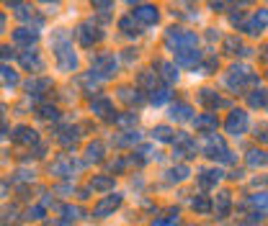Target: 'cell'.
<instances>
[{"label": "cell", "instance_id": "cell-6", "mask_svg": "<svg viewBox=\"0 0 268 226\" xmlns=\"http://www.w3.org/2000/svg\"><path fill=\"white\" fill-rule=\"evenodd\" d=\"M119 206H122V196H108V198H103V201L93 208V216H96V218H106L108 213H113Z\"/></svg>", "mask_w": 268, "mask_h": 226}, {"label": "cell", "instance_id": "cell-31", "mask_svg": "<svg viewBox=\"0 0 268 226\" xmlns=\"http://www.w3.org/2000/svg\"><path fill=\"white\" fill-rule=\"evenodd\" d=\"M119 93H122L119 98H122V100H127V103H139V100H142V95H139L137 90H129V88H122Z\"/></svg>", "mask_w": 268, "mask_h": 226}, {"label": "cell", "instance_id": "cell-11", "mask_svg": "<svg viewBox=\"0 0 268 226\" xmlns=\"http://www.w3.org/2000/svg\"><path fill=\"white\" fill-rule=\"evenodd\" d=\"M132 18H137L142 23H155L158 21V8H152V6H137L132 11Z\"/></svg>", "mask_w": 268, "mask_h": 226}, {"label": "cell", "instance_id": "cell-22", "mask_svg": "<svg viewBox=\"0 0 268 226\" xmlns=\"http://www.w3.org/2000/svg\"><path fill=\"white\" fill-rule=\"evenodd\" d=\"M0 83H3V85H16L18 83V74L11 69V67H3V64H0Z\"/></svg>", "mask_w": 268, "mask_h": 226}, {"label": "cell", "instance_id": "cell-9", "mask_svg": "<svg viewBox=\"0 0 268 226\" xmlns=\"http://www.w3.org/2000/svg\"><path fill=\"white\" fill-rule=\"evenodd\" d=\"M265 26H268V8H260V11L245 23V31H248V33H260Z\"/></svg>", "mask_w": 268, "mask_h": 226}, {"label": "cell", "instance_id": "cell-23", "mask_svg": "<svg viewBox=\"0 0 268 226\" xmlns=\"http://www.w3.org/2000/svg\"><path fill=\"white\" fill-rule=\"evenodd\" d=\"M152 139H158V141H173V129L170 126H155L152 129Z\"/></svg>", "mask_w": 268, "mask_h": 226}, {"label": "cell", "instance_id": "cell-2", "mask_svg": "<svg viewBox=\"0 0 268 226\" xmlns=\"http://www.w3.org/2000/svg\"><path fill=\"white\" fill-rule=\"evenodd\" d=\"M204 155L206 157H219L222 162H232L235 157H232V152L224 146V139L222 136H217V134H209L206 139H204Z\"/></svg>", "mask_w": 268, "mask_h": 226}, {"label": "cell", "instance_id": "cell-13", "mask_svg": "<svg viewBox=\"0 0 268 226\" xmlns=\"http://www.w3.org/2000/svg\"><path fill=\"white\" fill-rule=\"evenodd\" d=\"M196 180H199V185L204 187V191H209V187H214V185L222 180V172H219V170H201Z\"/></svg>", "mask_w": 268, "mask_h": 226}, {"label": "cell", "instance_id": "cell-33", "mask_svg": "<svg viewBox=\"0 0 268 226\" xmlns=\"http://www.w3.org/2000/svg\"><path fill=\"white\" fill-rule=\"evenodd\" d=\"M201 103H206L209 108H217V105H222V100H219V98H217L212 90H204V93H201Z\"/></svg>", "mask_w": 268, "mask_h": 226}, {"label": "cell", "instance_id": "cell-4", "mask_svg": "<svg viewBox=\"0 0 268 226\" xmlns=\"http://www.w3.org/2000/svg\"><path fill=\"white\" fill-rule=\"evenodd\" d=\"M224 129H227V134H232V136H243L248 131V113L245 110H232L227 116Z\"/></svg>", "mask_w": 268, "mask_h": 226}, {"label": "cell", "instance_id": "cell-10", "mask_svg": "<svg viewBox=\"0 0 268 226\" xmlns=\"http://www.w3.org/2000/svg\"><path fill=\"white\" fill-rule=\"evenodd\" d=\"M194 126H196V131L209 134V131H217L219 121H217V116H214V113H204V116H196V119H194Z\"/></svg>", "mask_w": 268, "mask_h": 226}, {"label": "cell", "instance_id": "cell-43", "mask_svg": "<svg viewBox=\"0 0 268 226\" xmlns=\"http://www.w3.org/2000/svg\"><path fill=\"white\" fill-rule=\"evenodd\" d=\"M67 134H72V139H78V129H70ZM62 144H70V136H65V139H59Z\"/></svg>", "mask_w": 268, "mask_h": 226}, {"label": "cell", "instance_id": "cell-44", "mask_svg": "<svg viewBox=\"0 0 268 226\" xmlns=\"http://www.w3.org/2000/svg\"><path fill=\"white\" fill-rule=\"evenodd\" d=\"M260 131H263V134H260V139H263V141H268V126H263Z\"/></svg>", "mask_w": 268, "mask_h": 226}, {"label": "cell", "instance_id": "cell-46", "mask_svg": "<svg viewBox=\"0 0 268 226\" xmlns=\"http://www.w3.org/2000/svg\"><path fill=\"white\" fill-rule=\"evenodd\" d=\"M47 226H62V223H47Z\"/></svg>", "mask_w": 268, "mask_h": 226}, {"label": "cell", "instance_id": "cell-26", "mask_svg": "<svg viewBox=\"0 0 268 226\" xmlns=\"http://www.w3.org/2000/svg\"><path fill=\"white\" fill-rule=\"evenodd\" d=\"M160 69H163L165 83H175V80H178V69H175L170 62H160Z\"/></svg>", "mask_w": 268, "mask_h": 226}, {"label": "cell", "instance_id": "cell-19", "mask_svg": "<svg viewBox=\"0 0 268 226\" xmlns=\"http://www.w3.org/2000/svg\"><path fill=\"white\" fill-rule=\"evenodd\" d=\"M248 165L250 167H265L268 165V155L260 152V149H253V152H248Z\"/></svg>", "mask_w": 268, "mask_h": 226}, {"label": "cell", "instance_id": "cell-45", "mask_svg": "<svg viewBox=\"0 0 268 226\" xmlns=\"http://www.w3.org/2000/svg\"><path fill=\"white\" fill-rule=\"evenodd\" d=\"M3 21H6V18H3V13H0V31H3Z\"/></svg>", "mask_w": 268, "mask_h": 226}, {"label": "cell", "instance_id": "cell-29", "mask_svg": "<svg viewBox=\"0 0 268 226\" xmlns=\"http://www.w3.org/2000/svg\"><path fill=\"white\" fill-rule=\"evenodd\" d=\"M137 83L144 85V88H152V90H155V85H158V74H155V72H142Z\"/></svg>", "mask_w": 268, "mask_h": 226}, {"label": "cell", "instance_id": "cell-30", "mask_svg": "<svg viewBox=\"0 0 268 226\" xmlns=\"http://www.w3.org/2000/svg\"><path fill=\"white\" fill-rule=\"evenodd\" d=\"M170 98V90L168 88H160V90H152V103L155 105H163L165 100Z\"/></svg>", "mask_w": 268, "mask_h": 226}, {"label": "cell", "instance_id": "cell-35", "mask_svg": "<svg viewBox=\"0 0 268 226\" xmlns=\"http://www.w3.org/2000/svg\"><path fill=\"white\" fill-rule=\"evenodd\" d=\"M39 116L42 119H57V108L54 105H42L39 108Z\"/></svg>", "mask_w": 268, "mask_h": 226}, {"label": "cell", "instance_id": "cell-40", "mask_svg": "<svg viewBox=\"0 0 268 226\" xmlns=\"http://www.w3.org/2000/svg\"><path fill=\"white\" fill-rule=\"evenodd\" d=\"M134 121H137V116H134V113H127V116H122V119H119V124H122V126H127V124H134Z\"/></svg>", "mask_w": 268, "mask_h": 226}, {"label": "cell", "instance_id": "cell-21", "mask_svg": "<svg viewBox=\"0 0 268 226\" xmlns=\"http://www.w3.org/2000/svg\"><path fill=\"white\" fill-rule=\"evenodd\" d=\"M229 203H232V201H229V193H219V196H217V206H214V211H217V216H219V218H224V216H227Z\"/></svg>", "mask_w": 268, "mask_h": 226}, {"label": "cell", "instance_id": "cell-3", "mask_svg": "<svg viewBox=\"0 0 268 226\" xmlns=\"http://www.w3.org/2000/svg\"><path fill=\"white\" fill-rule=\"evenodd\" d=\"M93 72L98 74L101 80H108L116 74V59H113V54H98L93 59Z\"/></svg>", "mask_w": 268, "mask_h": 226}, {"label": "cell", "instance_id": "cell-18", "mask_svg": "<svg viewBox=\"0 0 268 226\" xmlns=\"http://www.w3.org/2000/svg\"><path fill=\"white\" fill-rule=\"evenodd\" d=\"M13 139L21 141V144H34L36 141V131L34 129H26V126H18L16 134H13Z\"/></svg>", "mask_w": 268, "mask_h": 226}, {"label": "cell", "instance_id": "cell-27", "mask_svg": "<svg viewBox=\"0 0 268 226\" xmlns=\"http://www.w3.org/2000/svg\"><path fill=\"white\" fill-rule=\"evenodd\" d=\"M88 160H91V162H98V160H103V144H101V141H93V144H88Z\"/></svg>", "mask_w": 268, "mask_h": 226}, {"label": "cell", "instance_id": "cell-24", "mask_svg": "<svg viewBox=\"0 0 268 226\" xmlns=\"http://www.w3.org/2000/svg\"><path fill=\"white\" fill-rule=\"evenodd\" d=\"M165 175H168V180H170V182H181V180H186V177H188V167H186V165H178V167L168 170Z\"/></svg>", "mask_w": 268, "mask_h": 226}, {"label": "cell", "instance_id": "cell-41", "mask_svg": "<svg viewBox=\"0 0 268 226\" xmlns=\"http://www.w3.org/2000/svg\"><path fill=\"white\" fill-rule=\"evenodd\" d=\"M152 226H178V218H168V221H155Z\"/></svg>", "mask_w": 268, "mask_h": 226}, {"label": "cell", "instance_id": "cell-20", "mask_svg": "<svg viewBox=\"0 0 268 226\" xmlns=\"http://www.w3.org/2000/svg\"><path fill=\"white\" fill-rule=\"evenodd\" d=\"M248 103H250L253 108H265V105H268V93H265V90H253V93L248 95Z\"/></svg>", "mask_w": 268, "mask_h": 226}, {"label": "cell", "instance_id": "cell-25", "mask_svg": "<svg viewBox=\"0 0 268 226\" xmlns=\"http://www.w3.org/2000/svg\"><path fill=\"white\" fill-rule=\"evenodd\" d=\"M91 187H93V191H111V187H113V177H108V175H103V177H93Z\"/></svg>", "mask_w": 268, "mask_h": 226}, {"label": "cell", "instance_id": "cell-42", "mask_svg": "<svg viewBox=\"0 0 268 226\" xmlns=\"http://www.w3.org/2000/svg\"><path fill=\"white\" fill-rule=\"evenodd\" d=\"M8 57H13V49L11 47H0V59H8Z\"/></svg>", "mask_w": 268, "mask_h": 226}, {"label": "cell", "instance_id": "cell-34", "mask_svg": "<svg viewBox=\"0 0 268 226\" xmlns=\"http://www.w3.org/2000/svg\"><path fill=\"white\" fill-rule=\"evenodd\" d=\"M62 213H65L67 221H72V218H80V216H83V208H78V206H65Z\"/></svg>", "mask_w": 268, "mask_h": 226}, {"label": "cell", "instance_id": "cell-38", "mask_svg": "<svg viewBox=\"0 0 268 226\" xmlns=\"http://www.w3.org/2000/svg\"><path fill=\"white\" fill-rule=\"evenodd\" d=\"M42 213H44V211H42V206H34V208H28V211H26V218H34V221H36V218H42Z\"/></svg>", "mask_w": 268, "mask_h": 226}, {"label": "cell", "instance_id": "cell-5", "mask_svg": "<svg viewBox=\"0 0 268 226\" xmlns=\"http://www.w3.org/2000/svg\"><path fill=\"white\" fill-rule=\"evenodd\" d=\"M57 64H59V69H65V72H72L75 67H78V57H75V52H72L70 44L57 47Z\"/></svg>", "mask_w": 268, "mask_h": 226}, {"label": "cell", "instance_id": "cell-14", "mask_svg": "<svg viewBox=\"0 0 268 226\" xmlns=\"http://www.w3.org/2000/svg\"><path fill=\"white\" fill-rule=\"evenodd\" d=\"M170 119L173 121H194V110H191V105H186V103H178V105H173L170 108Z\"/></svg>", "mask_w": 268, "mask_h": 226}, {"label": "cell", "instance_id": "cell-36", "mask_svg": "<svg viewBox=\"0 0 268 226\" xmlns=\"http://www.w3.org/2000/svg\"><path fill=\"white\" fill-rule=\"evenodd\" d=\"M119 28H124L127 33H139L137 26H132V18H122V21H119Z\"/></svg>", "mask_w": 268, "mask_h": 226}, {"label": "cell", "instance_id": "cell-17", "mask_svg": "<svg viewBox=\"0 0 268 226\" xmlns=\"http://www.w3.org/2000/svg\"><path fill=\"white\" fill-rule=\"evenodd\" d=\"M21 64H23L26 69H42V67H44L42 57L36 54V52H31V54H28V52H23V54H21Z\"/></svg>", "mask_w": 268, "mask_h": 226}, {"label": "cell", "instance_id": "cell-1", "mask_svg": "<svg viewBox=\"0 0 268 226\" xmlns=\"http://www.w3.org/2000/svg\"><path fill=\"white\" fill-rule=\"evenodd\" d=\"M165 42H168V47H173L175 52H181V49H196V44H199V36L194 33V31H188V28H168V33H165Z\"/></svg>", "mask_w": 268, "mask_h": 226}, {"label": "cell", "instance_id": "cell-37", "mask_svg": "<svg viewBox=\"0 0 268 226\" xmlns=\"http://www.w3.org/2000/svg\"><path fill=\"white\" fill-rule=\"evenodd\" d=\"M194 208H196V211H201V213H206V211H209L212 206H209V201H206V198L201 196V198H196V201H194Z\"/></svg>", "mask_w": 268, "mask_h": 226}, {"label": "cell", "instance_id": "cell-12", "mask_svg": "<svg viewBox=\"0 0 268 226\" xmlns=\"http://www.w3.org/2000/svg\"><path fill=\"white\" fill-rule=\"evenodd\" d=\"M175 59H178V64H183V67H194V64L201 59V52H199V49H181V52H175Z\"/></svg>", "mask_w": 268, "mask_h": 226}, {"label": "cell", "instance_id": "cell-16", "mask_svg": "<svg viewBox=\"0 0 268 226\" xmlns=\"http://www.w3.org/2000/svg\"><path fill=\"white\" fill-rule=\"evenodd\" d=\"M13 42H16V44H23V47H31V44L36 42V33L28 31V28H16V31H13Z\"/></svg>", "mask_w": 268, "mask_h": 226}, {"label": "cell", "instance_id": "cell-8", "mask_svg": "<svg viewBox=\"0 0 268 226\" xmlns=\"http://www.w3.org/2000/svg\"><path fill=\"white\" fill-rule=\"evenodd\" d=\"M78 167H80V165L75 162L72 157L62 155V157L52 165V172H54V175H59V177H67V175H72V170H78Z\"/></svg>", "mask_w": 268, "mask_h": 226}, {"label": "cell", "instance_id": "cell-32", "mask_svg": "<svg viewBox=\"0 0 268 226\" xmlns=\"http://www.w3.org/2000/svg\"><path fill=\"white\" fill-rule=\"evenodd\" d=\"M47 88H52V80H28L26 83V90L31 93V90H47Z\"/></svg>", "mask_w": 268, "mask_h": 226}, {"label": "cell", "instance_id": "cell-28", "mask_svg": "<svg viewBox=\"0 0 268 226\" xmlns=\"http://www.w3.org/2000/svg\"><path fill=\"white\" fill-rule=\"evenodd\" d=\"M119 146H129V144H137L139 141V131H124V136H116L113 139Z\"/></svg>", "mask_w": 268, "mask_h": 226}, {"label": "cell", "instance_id": "cell-7", "mask_svg": "<svg viewBox=\"0 0 268 226\" xmlns=\"http://www.w3.org/2000/svg\"><path fill=\"white\" fill-rule=\"evenodd\" d=\"M101 36H103V33H101L96 26H91V23H83V26L78 28V39H80L83 47H93V44L101 39Z\"/></svg>", "mask_w": 268, "mask_h": 226}, {"label": "cell", "instance_id": "cell-39", "mask_svg": "<svg viewBox=\"0 0 268 226\" xmlns=\"http://www.w3.org/2000/svg\"><path fill=\"white\" fill-rule=\"evenodd\" d=\"M250 203H253V206H268V196H265V193H258V196L250 198Z\"/></svg>", "mask_w": 268, "mask_h": 226}, {"label": "cell", "instance_id": "cell-15", "mask_svg": "<svg viewBox=\"0 0 268 226\" xmlns=\"http://www.w3.org/2000/svg\"><path fill=\"white\" fill-rule=\"evenodd\" d=\"M91 110L98 113V116H106V113H113V103H111L106 95H98V98L91 103Z\"/></svg>", "mask_w": 268, "mask_h": 226}]
</instances>
